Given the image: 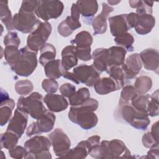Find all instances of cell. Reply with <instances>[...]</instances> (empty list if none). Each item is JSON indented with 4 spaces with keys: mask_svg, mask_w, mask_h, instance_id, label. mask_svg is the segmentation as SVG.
I'll list each match as a JSON object with an SVG mask.
<instances>
[{
    "mask_svg": "<svg viewBox=\"0 0 159 159\" xmlns=\"http://www.w3.org/2000/svg\"><path fill=\"white\" fill-rule=\"evenodd\" d=\"M36 52L27 46L20 49L15 46H7L4 50L6 61L11 70L20 76H29L32 74L37 66Z\"/></svg>",
    "mask_w": 159,
    "mask_h": 159,
    "instance_id": "6da1fadb",
    "label": "cell"
},
{
    "mask_svg": "<svg viewBox=\"0 0 159 159\" xmlns=\"http://www.w3.org/2000/svg\"><path fill=\"white\" fill-rule=\"evenodd\" d=\"M98 106L99 102L96 99L89 98L81 105L71 106L68 111V118L82 129H91L98 122V116L94 113Z\"/></svg>",
    "mask_w": 159,
    "mask_h": 159,
    "instance_id": "7a4b0ae2",
    "label": "cell"
},
{
    "mask_svg": "<svg viewBox=\"0 0 159 159\" xmlns=\"http://www.w3.org/2000/svg\"><path fill=\"white\" fill-rule=\"evenodd\" d=\"M43 101L42 95L34 92L27 97H19L17 102V108L29 114L33 119L38 120L47 111Z\"/></svg>",
    "mask_w": 159,
    "mask_h": 159,
    "instance_id": "3957f363",
    "label": "cell"
},
{
    "mask_svg": "<svg viewBox=\"0 0 159 159\" xmlns=\"http://www.w3.org/2000/svg\"><path fill=\"white\" fill-rule=\"evenodd\" d=\"M120 114L122 119L133 127L145 130L150 123L147 111L134 108L129 102L119 105Z\"/></svg>",
    "mask_w": 159,
    "mask_h": 159,
    "instance_id": "277c9868",
    "label": "cell"
},
{
    "mask_svg": "<svg viewBox=\"0 0 159 159\" xmlns=\"http://www.w3.org/2000/svg\"><path fill=\"white\" fill-rule=\"evenodd\" d=\"M131 153L125 143L119 139L102 140L100 143V159L129 158Z\"/></svg>",
    "mask_w": 159,
    "mask_h": 159,
    "instance_id": "5b68a950",
    "label": "cell"
},
{
    "mask_svg": "<svg viewBox=\"0 0 159 159\" xmlns=\"http://www.w3.org/2000/svg\"><path fill=\"white\" fill-rule=\"evenodd\" d=\"M41 23L35 12H28L21 9L12 17V26L23 34L32 32Z\"/></svg>",
    "mask_w": 159,
    "mask_h": 159,
    "instance_id": "8992f818",
    "label": "cell"
},
{
    "mask_svg": "<svg viewBox=\"0 0 159 159\" xmlns=\"http://www.w3.org/2000/svg\"><path fill=\"white\" fill-rule=\"evenodd\" d=\"M52 25L48 22H43L31 32L27 39V47L36 53L46 43L52 32Z\"/></svg>",
    "mask_w": 159,
    "mask_h": 159,
    "instance_id": "52a82bcc",
    "label": "cell"
},
{
    "mask_svg": "<svg viewBox=\"0 0 159 159\" xmlns=\"http://www.w3.org/2000/svg\"><path fill=\"white\" fill-rule=\"evenodd\" d=\"M63 9L64 5L60 1H39L35 13L38 18L47 22L49 19H57L60 17Z\"/></svg>",
    "mask_w": 159,
    "mask_h": 159,
    "instance_id": "ba28073f",
    "label": "cell"
},
{
    "mask_svg": "<svg viewBox=\"0 0 159 159\" xmlns=\"http://www.w3.org/2000/svg\"><path fill=\"white\" fill-rule=\"evenodd\" d=\"M48 137L55 155L61 158L65 156L70 150L71 142L65 132L61 129L57 128L50 133Z\"/></svg>",
    "mask_w": 159,
    "mask_h": 159,
    "instance_id": "9c48e42d",
    "label": "cell"
},
{
    "mask_svg": "<svg viewBox=\"0 0 159 159\" xmlns=\"http://www.w3.org/2000/svg\"><path fill=\"white\" fill-rule=\"evenodd\" d=\"M55 122V114L48 111L45 114L36 122H32L27 129L26 134L28 137L36 134H41L51 131L54 127Z\"/></svg>",
    "mask_w": 159,
    "mask_h": 159,
    "instance_id": "30bf717a",
    "label": "cell"
},
{
    "mask_svg": "<svg viewBox=\"0 0 159 159\" xmlns=\"http://www.w3.org/2000/svg\"><path fill=\"white\" fill-rule=\"evenodd\" d=\"M79 83H83L88 86H93L100 78V73L91 65H80L73 70Z\"/></svg>",
    "mask_w": 159,
    "mask_h": 159,
    "instance_id": "8fae6325",
    "label": "cell"
},
{
    "mask_svg": "<svg viewBox=\"0 0 159 159\" xmlns=\"http://www.w3.org/2000/svg\"><path fill=\"white\" fill-rule=\"evenodd\" d=\"M28 120V114L17 108L7 127V131L15 133L20 138L24 133Z\"/></svg>",
    "mask_w": 159,
    "mask_h": 159,
    "instance_id": "7c38bea8",
    "label": "cell"
},
{
    "mask_svg": "<svg viewBox=\"0 0 159 159\" xmlns=\"http://www.w3.org/2000/svg\"><path fill=\"white\" fill-rule=\"evenodd\" d=\"M52 145L49 138L43 135H35L24 143V147L28 153L35 155L49 150Z\"/></svg>",
    "mask_w": 159,
    "mask_h": 159,
    "instance_id": "4fadbf2b",
    "label": "cell"
},
{
    "mask_svg": "<svg viewBox=\"0 0 159 159\" xmlns=\"http://www.w3.org/2000/svg\"><path fill=\"white\" fill-rule=\"evenodd\" d=\"M121 67L124 72L126 80L134 78L142 68V63L139 54L135 53L129 55L125 60Z\"/></svg>",
    "mask_w": 159,
    "mask_h": 159,
    "instance_id": "5bb4252c",
    "label": "cell"
},
{
    "mask_svg": "<svg viewBox=\"0 0 159 159\" xmlns=\"http://www.w3.org/2000/svg\"><path fill=\"white\" fill-rule=\"evenodd\" d=\"M113 10V7L107 3L103 2L102 4V11L101 13L96 16L92 20L94 34H102L106 32L107 29V18Z\"/></svg>",
    "mask_w": 159,
    "mask_h": 159,
    "instance_id": "9a60e30c",
    "label": "cell"
},
{
    "mask_svg": "<svg viewBox=\"0 0 159 159\" xmlns=\"http://www.w3.org/2000/svg\"><path fill=\"white\" fill-rule=\"evenodd\" d=\"M144 68L149 71L158 74L159 70V54L157 50L154 48H147L139 54Z\"/></svg>",
    "mask_w": 159,
    "mask_h": 159,
    "instance_id": "2e32d148",
    "label": "cell"
},
{
    "mask_svg": "<svg viewBox=\"0 0 159 159\" xmlns=\"http://www.w3.org/2000/svg\"><path fill=\"white\" fill-rule=\"evenodd\" d=\"M43 102L51 112H59L65 111L69 105L65 97L61 94L48 93L43 98Z\"/></svg>",
    "mask_w": 159,
    "mask_h": 159,
    "instance_id": "e0dca14e",
    "label": "cell"
},
{
    "mask_svg": "<svg viewBox=\"0 0 159 159\" xmlns=\"http://www.w3.org/2000/svg\"><path fill=\"white\" fill-rule=\"evenodd\" d=\"M127 14H119L108 19L111 34L114 37H118L130 29L126 20Z\"/></svg>",
    "mask_w": 159,
    "mask_h": 159,
    "instance_id": "ac0fdd59",
    "label": "cell"
},
{
    "mask_svg": "<svg viewBox=\"0 0 159 159\" xmlns=\"http://www.w3.org/2000/svg\"><path fill=\"white\" fill-rule=\"evenodd\" d=\"M138 20L135 30L139 35L150 33L155 24V18L148 13H138Z\"/></svg>",
    "mask_w": 159,
    "mask_h": 159,
    "instance_id": "d6986e66",
    "label": "cell"
},
{
    "mask_svg": "<svg viewBox=\"0 0 159 159\" xmlns=\"http://www.w3.org/2000/svg\"><path fill=\"white\" fill-rule=\"evenodd\" d=\"M93 66L99 73L106 71L108 68V53L107 48H98L93 52Z\"/></svg>",
    "mask_w": 159,
    "mask_h": 159,
    "instance_id": "ffe728a7",
    "label": "cell"
},
{
    "mask_svg": "<svg viewBox=\"0 0 159 159\" xmlns=\"http://www.w3.org/2000/svg\"><path fill=\"white\" fill-rule=\"evenodd\" d=\"M94 88L99 95L107 94L120 89L116 81L111 77L99 78L94 84Z\"/></svg>",
    "mask_w": 159,
    "mask_h": 159,
    "instance_id": "44dd1931",
    "label": "cell"
},
{
    "mask_svg": "<svg viewBox=\"0 0 159 159\" xmlns=\"http://www.w3.org/2000/svg\"><path fill=\"white\" fill-rule=\"evenodd\" d=\"M61 63L65 71H68L78 64V58L75 53V46L69 45L64 47L61 52Z\"/></svg>",
    "mask_w": 159,
    "mask_h": 159,
    "instance_id": "7402d4cb",
    "label": "cell"
},
{
    "mask_svg": "<svg viewBox=\"0 0 159 159\" xmlns=\"http://www.w3.org/2000/svg\"><path fill=\"white\" fill-rule=\"evenodd\" d=\"M108 68L112 66H121L125 61L127 51L120 46H112L107 48Z\"/></svg>",
    "mask_w": 159,
    "mask_h": 159,
    "instance_id": "603a6c76",
    "label": "cell"
},
{
    "mask_svg": "<svg viewBox=\"0 0 159 159\" xmlns=\"http://www.w3.org/2000/svg\"><path fill=\"white\" fill-rule=\"evenodd\" d=\"M81 27V24L80 20L74 19L70 16H68L58 24L57 29L58 34L61 36L67 37L71 35L73 31Z\"/></svg>",
    "mask_w": 159,
    "mask_h": 159,
    "instance_id": "cb8c5ba5",
    "label": "cell"
},
{
    "mask_svg": "<svg viewBox=\"0 0 159 159\" xmlns=\"http://www.w3.org/2000/svg\"><path fill=\"white\" fill-rule=\"evenodd\" d=\"M80 14L87 20H90L98 10V3L97 1H77L76 2Z\"/></svg>",
    "mask_w": 159,
    "mask_h": 159,
    "instance_id": "d4e9b609",
    "label": "cell"
},
{
    "mask_svg": "<svg viewBox=\"0 0 159 159\" xmlns=\"http://www.w3.org/2000/svg\"><path fill=\"white\" fill-rule=\"evenodd\" d=\"M65 70L62 68L61 60L59 59L53 60L48 61L44 66L45 76L50 79L56 80L63 76Z\"/></svg>",
    "mask_w": 159,
    "mask_h": 159,
    "instance_id": "484cf974",
    "label": "cell"
},
{
    "mask_svg": "<svg viewBox=\"0 0 159 159\" xmlns=\"http://www.w3.org/2000/svg\"><path fill=\"white\" fill-rule=\"evenodd\" d=\"M15 104V102L12 98H8L1 101L0 124L1 126L6 124L10 120Z\"/></svg>",
    "mask_w": 159,
    "mask_h": 159,
    "instance_id": "4316f807",
    "label": "cell"
},
{
    "mask_svg": "<svg viewBox=\"0 0 159 159\" xmlns=\"http://www.w3.org/2000/svg\"><path fill=\"white\" fill-rule=\"evenodd\" d=\"M88 155V147L86 140H83L80 142L75 148L70 149L63 158L82 159L85 158Z\"/></svg>",
    "mask_w": 159,
    "mask_h": 159,
    "instance_id": "83f0119b",
    "label": "cell"
},
{
    "mask_svg": "<svg viewBox=\"0 0 159 159\" xmlns=\"http://www.w3.org/2000/svg\"><path fill=\"white\" fill-rule=\"evenodd\" d=\"M89 98H90V93L87 88H81L76 91L72 95L68 98L70 105L71 106H77L83 104Z\"/></svg>",
    "mask_w": 159,
    "mask_h": 159,
    "instance_id": "f1b7e54d",
    "label": "cell"
},
{
    "mask_svg": "<svg viewBox=\"0 0 159 159\" xmlns=\"http://www.w3.org/2000/svg\"><path fill=\"white\" fill-rule=\"evenodd\" d=\"M40 55L39 57V63L45 66L48 61L55 59L56 57V48L51 43H46L40 50Z\"/></svg>",
    "mask_w": 159,
    "mask_h": 159,
    "instance_id": "f546056e",
    "label": "cell"
},
{
    "mask_svg": "<svg viewBox=\"0 0 159 159\" xmlns=\"http://www.w3.org/2000/svg\"><path fill=\"white\" fill-rule=\"evenodd\" d=\"M1 20L4 24L8 30H14L12 26V17L11 12L8 6V1H1L0 2Z\"/></svg>",
    "mask_w": 159,
    "mask_h": 159,
    "instance_id": "4dcf8cb0",
    "label": "cell"
},
{
    "mask_svg": "<svg viewBox=\"0 0 159 159\" xmlns=\"http://www.w3.org/2000/svg\"><path fill=\"white\" fill-rule=\"evenodd\" d=\"M152 86V80L150 77L142 75L137 77L134 83V88L138 94H146Z\"/></svg>",
    "mask_w": 159,
    "mask_h": 159,
    "instance_id": "1f68e13d",
    "label": "cell"
},
{
    "mask_svg": "<svg viewBox=\"0 0 159 159\" xmlns=\"http://www.w3.org/2000/svg\"><path fill=\"white\" fill-rule=\"evenodd\" d=\"M70 43L78 47H89L93 43V37L89 32L83 30L78 33Z\"/></svg>",
    "mask_w": 159,
    "mask_h": 159,
    "instance_id": "d6a6232c",
    "label": "cell"
},
{
    "mask_svg": "<svg viewBox=\"0 0 159 159\" xmlns=\"http://www.w3.org/2000/svg\"><path fill=\"white\" fill-rule=\"evenodd\" d=\"M1 148L11 149L17 144L19 137L15 133L7 131L1 134Z\"/></svg>",
    "mask_w": 159,
    "mask_h": 159,
    "instance_id": "836d02e7",
    "label": "cell"
},
{
    "mask_svg": "<svg viewBox=\"0 0 159 159\" xmlns=\"http://www.w3.org/2000/svg\"><path fill=\"white\" fill-rule=\"evenodd\" d=\"M106 72L109 74V77L116 81L120 88H122V87L124 86L126 79L121 66H110L107 68Z\"/></svg>",
    "mask_w": 159,
    "mask_h": 159,
    "instance_id": "e575fe53",
    "label": "cell"
},
{
    "mask_svg": "<svg viewBox=\"0 0 159 159\" xmlns=\"http://www.w3.org/2000/svg\"><path fill=\"white\" fill-rule=\"evenodd\" d=\"M100 136L93 135L86 140L88 154L93 158L99 159L100 158Z\"/></svg>",
    "mask_w": 159,
    "mask_h": 159,
    "instance_id": "d590c367",
    "label": "cell"
},
{
    "mask_svg": "<svg viewBox=\"0 0 159 159\" xmlns=\"http://www.w3.org/2000/svg\"><path fill=\"white\" fill-rule=\"evenodd\" d=\"M114 40L117 46L124 48L126 51L132 52L134 49L133 47L134 38L130 33L127 32L118 37H116Z\"/></svg>",
    "mask_w": 159,
    "mask_h": 159,
    "instance_id": "8d00e7d4",
    "label": "cell"
},
{
    "mask_svg": "<svg viewBox=\"0 0 159 159\" xmlns=\"http://www.w3.org/2000/svg\"><path fill=\"white\" fill-rule=\"evenodd\" d=\"M129 5L132 8H135L136 13H148L152 14L153 2L150 1H129Z\"/></svg>",
    "mask_w": 159,
    "mask_h": 159,
    "instance_id": "74e56055",
    "label": "cell"
},
{
    "mask_svg": "<svg viewBox=\"0 0 159 159\" xmlns=\"http://www.w3.org/2000/svg\"><path fill=\"white\" fill-rule=\"evenodd\" d=\"M150 99V96L148 94H137L131 100L130 104L137 109L147 111V107Z\"/></svg>",
    "mask_w": 159,
    "mask_h": 159,
    "instance_id": "f35d334b",
    "label": "cell"
},
{
    "mask_svg": "<svg viewBox=\"0 0 159 159\" xmlns=\"http://www.w3.org/2000/svg\"><path fill=\"white\" fill-rule=\"evenodd\" d=\"M138 93L135 91L134 87L132 85H126L122 87V89L120 93V96L119 99V104L122 105L125 103H128Z\"/></svg>",
    "mask_w": 159,
    "mask_h": 159,
    "instance_id": "ab89813d",
    "label": "cell"
},
{
    "mask_svg": "<svg viewBox=\"0 0 159 159\" xmlns=\"http://www.w3.org/2000/svg\"><path fill=\"white\" fill-rule=\"evenodd\" d=\"M14 89L16 93L19 95L27 96L32 91L34 85L30 81L28 80H23L16 83Z\"/></svg>",
    "mask_w": 159,
    "mask_h": 159,
    "instance_id": "60d3db41",
    "label": "cell"
},
{
    "mask_svg": "<svg viewBox=\"0 0 159 159\" xmlns=\"http://www.w3.org/2000/svg\"><path fill=\"white\" fill-rule=\"evenodd\" d=\"M158 89H157L150 96V101L147 104V111L148 116L155 117L158 115Z\"/></svg>",
    "mask_w": 159,
    "mask_h": 159,
    "instance_id": "b9f144b4",
    "label": "cell"
},
{
    "mask_svg": "<svg viewBox=\"0 0 159 159\" xmlns=\"http://www.w3.org/2000/svg\"><path fill=\"white\" fill-rule=\"evenodd\" d=\"M91 48L89 47H78L75 46V53L78 59L82 61H89L92 58L91 55Z\"/></svg>",
    "mask_w": 159,
    "mask_h": 159,
    "instance_id": "7bdbcfd3",
    "label": "cell"
},
{
    "mask_svg": "<svg viewBox=\"0 0 159 159\" xmlns=\"http://www.w3.org/2000/svg\"><path fill=\"white\" fill-rule=\"evenodd\" d=\"M4 44L7 46H15L19 47L20 40L16 32H9L4 38Z\"/></svg>",
    "mask_w": 159,
    "mask_h": 159,
    "instance_id": "ee69618b",
    "label": "cell"
},
{
    "mask_svg": "<svg viewBox=\"0 0 159 159\" xmlns=\"http://www.w3.org/2000/svg\"><path fill=\"white\" fill-rule=\"evenodd\" d=\"M42 87L47 93H55L58 89V83L53 79H44L42 82Z\"/></svg>",
    "mask_w": 159,
    "mask_h": 159,
    "instance_id": "f6af8a7d",
    "label": "cell"
},
{
    "mask_svg": "<svg viewBox=\"0 0 159 159\" xmlns=\"http://www.w3.org/2000/svg\"><path fill=\"white\" fill-rule=\"evenodd\" d=\"M27 153L28 152L25 148V147H22L19 145H16L14 147L9 150V154L10 157L13 158H25Z\"/></svg>",
    "mask_w": 159,
    "mask_h": 159,
    "instance_id": "bcb514c9",
    "label": "cell"
},
{
    "mask_svg": "<svg viewBox=\"0 0 159 159\" xmlns=\"http://www.w3.org/2000/svg\"><path fill=\"white\" fill-rule=\"evenodd\" d=\"M142 142L143 145L147 148H151L152 147H158L159 143V142L153 138L150 132H148L143 135Z\"/></svg>",
    "mask_w": 159,
    "mask_h": 159,
    "instance_id": "7dc6e473",
    "label": "cell"
},
{
    "mask_svg": "<svg viewBox=\"0 0 159 159\" xmlns=\"http://www.w3.org/2000/svg\"><path fill=\"white\" fill-rule=\"evenodd\" d=\"M76 91V87L68 83L63 84L60 87V92L65 97L69 98Z\"/></svg>",
    "mask_w": 159,
    "mask_h": 159,
    "instance_id": "c3c4849f",
    "label": "cell"
},
{
    "mask_svg": "<svg viewBox=\"0 0 159 159\" xmlns=\"http://www.w3.org/2000/svg\"><path fill=\"white\" fill-rule=\"evenodd\" d=\"M39 1H22L20 9L28 12H35Z\"/></svg>",
    "mask_w": 159,
    "mask_h": 159,
    "instance_id": "681fc988",
    "label": "cell"
},
{
    "mask_svg": "<svg viewBox=\"0 0 159 159\" xmlns=\"http://www.w3.org/2000/svg\"><path fill=\"white\" fill-rule=\"evenodd\" d=\"M52 158V157L49 150L44 151L35 155H31L27 153V155L25 157V158H30V159H45V158L50 159Z\"/></svg>",
    "mask_w": 159,
    "mask_h": 159,
    "instance_id": "f907efd6",
    "label": "cell"
},
{
    "mask_svg": "<svg viewBox=\"0 0 159 159\" xmlns=\"http://www.w3.org/2000/svg\"><path fill=\"white\" fill-rule=\"evenodd\" d=\"M126 20L130 29L132 28H135L138 20L137 14L135 12H130L127 14L126 16Z\"/></svg>",
    "mask_w": 159,
    "mask_h": 159,
    "instance_id": "816d5d0a",
    "label": "cell"
},
{
    "mask_svg": "<svg viewBox=\"0 0 159 159\" xmlns=\"http://www.w3.org/2000/svg\"><path fill=\"white\" fill-rule=\"evenodd\" d=\"M145 158H152V159H158L159 157V150L158 146L155 147H152L150 148L149 151L147 152V154Z\"/></svg>",
    "mask_w": 159,
    "mask_h": 159,
    "instance_id": "f5cc1de1",
    "label": "cell"
},
{
    "mask_svg": "<svg viewBox=\"0 0 159 159\" xmlns=\"http://www.w3.org/2000/svg\"><path fill=\"white\" fill-rule=\"evenodd\" d=\"M62 76L64 77L65 78H66L69 80L72 81L73 82H74L76 84H80L76 76L75 75V74L73 72H69L68 71H65Z\"/></svg>",
    "mask_w": 159,
    "mask_h": 159,
    "instance_id": "db71d44e",
    "label": "cell"
},
{
    "mask_svg": "<svg viewBox=\"0 0 159 159\" xmlns=\"http://www.w3.org/2000/svg\"><path fill=\"white\" fill-rule=\"evenodd\" d=\"M151 134L153 137V138L158 142V121L155 122L152 126Z\"/></svg>",
    "mask_w": 159,
    "mask_h": 159,
    "instance_id": "11a10c76",
    "label": "cell"
},
{
    "mask_svg": "<svg viewBox=\"0 0 159 159\" xmlns=\"http://www.w3.org/2000/svg\"><path fill=\"white\" fill-rule=\"evenodd\" d=\"M120 2V1H107V2L110 5H117Z\"/></svg>",
    "mask_w": 159,
    "mask_h": 159,
    "instance_id": "9f6ffc18",
    "label": "cell"
}]
</instances>
